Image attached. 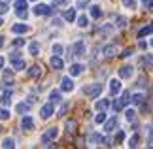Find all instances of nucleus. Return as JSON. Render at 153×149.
Segmentation results:
<instances>
[{
    "instance_id": "1",
    "label": "nucleus",
    "mask_w": 153,
    "mask_h": 149,
    "mask_svg": "<svg viewBox=\"0 0 153 149\" xmlns=\"http://www.w3.org/2000/svg\"><path fill=\"white\" fill-rule=\"evenodd\" d=\"M100 93H102V83H91V85H87L83 89V94L89 98H97Z\"/></svg>"
},
{
    "instance_id": "2",
    "label": "nucleus",
    "mask_w": 153,
    "mask_h": 149,
    "mask_svg": "<svg viewBox=\"0 0 153 149\" xmlns=\"http://www.w3.org/2000/svg\"><path fill=\"white\" fill-rule=\"evenodd\" d=\"M128 102H131V93H123V96L114 102V110H115V111H121Z\"/></svg>"
},
{
    "instance_id": "3",
    "label": "nucleus",
    "mask_w": 153,
    "mask_h": 149,
    "mask_svg": "<svg viewBox=\"0 0 153 149\" xmlns=\"http://www.w3.org/2000/svg\"><path fill=\"white\" fill-rule=\"evenodd\" d=\"M57 136H59V128H57V127H51L48 132L42 136V144H49V142H53Z\"/></svg>"
},
{
    "instance_id": "4",
    "label": "nucleus",
    "mask_w": 153,
    "mask_h": 149,
    "mask_svg": "<svg viewBox=\"0 0 153 149\" xmlns=\"http://www.w3.org/2000/svg\"><path fill=\"white\" fill-rule=\"evenodd\" d=\"M72 53H74V55H85V42L83 40H78V42H76V44L72 45Z\"/></svg>"
},
{
    "instance_id": "5",
    "label": "nucleus",
    "mask_w": 153,
    "mask_h": 149,
    "mask_svg": "<svg viewBox=\"0 0 153 149\" xmlns=\"http://www.w3.org/2000/svg\"><path fill=\"white\" fill-rule=\"evenodd\" d=\"M61 89H62V91H66V93L74 91V81H72V77H70V76L62 77V81H61Z\"/></svg>"
},
{
    "instance_id": "6",
    "label": "nucleus",
    "mask_w": 153,
    "mask_h": 149,
    "mask_svg": "<svg viewBox=\"0 0 153 149\" xmlns=\"http://www.w3.org/2000/svg\"><path fill=\"white\" fill-rule=\"evenodd\" d=\"M34 13H36V15H49L51 13V8H49L48 4H36Z\"/></svg>"
},
{
    "instance_id": "7",
    "label": "nucleus",
    "mask_w": 153,
    "mask_h": 149,
    "mask_svg": "<svg viewBox=\"0 0 153 149\" xmlns=\"http://www.w3.org/2000/svg\"><path fill=\"white\" fill-rule=\"evenodd\" d=\"M51 115H53V104L42 106V110H40V117H42V119H49Z\"/></svg>"
},
{
    "instance_id": "8",
    "label": "nucleus",
    "mask_w": 153,
    "mask_h": 149,
    "mask_svg": "<svg viewBox=\"0 0 153 149\" xmlns=\"http://www.w3.org/2000/svg\"><path fill=\"white\" fill-rule=\"evenodd\" d=\"M117 127V117H110L108 121H104V130L106 132H114Z\"/></svg>"
},
{
    "instance_id": "9",
    "label": "nucleus",
    "mask_w": 153,
    "mask_h": 149,
    "mask_svg": "<svg viewBox=\"0 0 153 149\" xmlns=\"http://www.w3.org/2000/svg\"><path fill=\"white\" fill-rule=\"evenodd\" d=\"M21 127L25 128V130H32L34 128V119L28 117V115H25V117L21 119Z\"/></svg>"
},
{
    "instance_id": "10",
    "label": "nucleus",
    "mask_w": 153,
    "mask_h": 149,
    "mask_svg": "<svg viewBox=\"0 0 153 149\" xmlns=\"http://www.w3.org/2000/svg\"><path fill=\"white\" fill-rule=\"evenodd\" d=\"M132 72H134V68L128 66V64H127V66H121V68H119V76L123 77V79H128V77L132 76Z\"/></svg>"
},
{
    "instance_id": "11",
    "label": "nucleus",
    "mask_w": 153,
    "mask_h": 149,
    "mask_svg": "<svg viewBox=\"0 0 153 149\" xmlns=\"http://www.w3.org/2000/svg\"><path fill=\"white\" fill-rule=\"evenodd\" d=\"M49 62H51V68H53V70H61V68L64 66V64H62V59L59 57V55H53Z\"/></svg>"
},
{
    "instance_id": "12",
    "label": "nucleus",
    "mask_w": 153,
    "mask_h": 149,
    "mask_svg": "<svg viewBox=\"0 0 153 149\" xmlns=\"http://www.w3.org/2000/svg\"><path fill=\"white\" fill-rule=\"evenodd\" d=\"M64 127H66V132L68 134H74L76 130H78V121H76V119H68Z\"/></svg>"
},
{
    "instance_id": "13",
    "label": "nucleus",
    "mask_w": 153,
    "mask_h": 149,
    "mask_svg": "<svg viewBox=\"0 0 153 149\" xmlns=\"http://www.w3.org/2000/svg\"><path fill=\"white\" fill-rule=\"evenodd\" d=\"M102 53H104V57H114L115 53H117V47L111 45V44H108V45L102 47Z\"/></svg>"
},
{
    "instance_id": "14",
    "label": "nucleus",
    "mask_w": 153,
    "mask_h": 149,
    "mask_svg": "<svg viewBox=\"0 0 153 149\" xmlns=\"http://www.w3.org/2000/svg\"><path fill=\"white\" fill-rule=\"evenodd\" d=\"M11 32H13V34H27L28 32V27L19 23V25H13V27H11Z\"/></svg>"
},
{
    "instance_id": "15",
    "label": "nucleus",
    "mask_w": 153,
    "mask_h": 149,
    "mask_svg": "<svg viewBox=\"0 0 153 149\" xmlns=\"http://www.w3.org/2000/svg\"><path fill=\"white\" fill-rule=\"evenodd\" d=\"M110 91L114 93V94L121 93V81H119V79H111V81H110Z\"/></svg>"
},
{
    "instance_id": "16",
    "label": "nucleus",
    "mask_w": 153,
    "mask_h": 149,
    "mask_svg": "<svg viewBox=\"0 0 153 149\" xmlns=\"http://www.w3.org/2000/svg\"><path fill=\"white\" fill-rule=\"evenodd\" d=\"M81 72H83V66H81V64H70V77L79 76Z\"/></svg>"
},
{
    "instance_id": "17",
    "label": "nucleus",
    "mask_w": 153,
    "mask_h": 149,
    "mask_svg": "<svg viewBox=\"0 0 153 149\" xmlns=\"http://www.w3.org/2000/svg\"><path fill=\"white\" fill-rule=\"evenodd\" d=\"M102 136L98 134V132H93L91 136H89V144H93V145H98V144H102Z\"/></svg>"
},
{
    "instance_id": "18",
    "label": "nucleus",
    "mask_w": 153,
    "mask_h": 149,
    "mask_svg": "<svg viewBox=\"0 0 153 149\" xmlns=\"http://www.w3.org/2000/svg\"><path fill=\"white\" fill-rule=\"evenodd\" d=\"M28 53L30 55H38L40 53V42H30L28 44Z\"/></svg>"
},
{
    "instance_id": "19",
    "label": "nucleus",
    "mask_w": 153,
    "mask_h": 149,
    "mask_svg": "<svg viewBox=\"0 0 153 149\" xmlns=\"http://www.w3.org/2000/svg\"><path fill=\"white\" fill-rule=\"evenodd\" d=\"M49 102L51 104H59V102H61V91H51L49 93Z\"/></svg>"
},
{
    "instance_id": "20",
    "label": "nucleus",
    "mask_w": 153,
    "mask_h": 149,
    "mask_svg": "<svg viewBox=\"0 0 153 149\" xmlns=\"http://www.w3.org/2000/svg\"><path fill=\"white\" fill-rule=\"evenodd\" d=\"M64 19H66L68 23H72V21H76V10H74V8H70V10H66V11H64Z\"/></svg>"
},
{
    "instance_id": "21",
    "label": "nucleus",
    "mask_w": 153,
    "mask_h": 149,
    "mask_svg": "<svg viewBox=\"0 0 153 149\" xmlns=\"http://www.w3.org/2000/svg\"><path fill=\"white\" fill-rule=\"evenodd\" d=\"M100 15H102L100 6H91V17L93 19H100Z\"/></svg>"
},
{
    "instance_id": "22",
    "label": "nucleus",
    "mask_w": 153,
    "mask_h": 149,
    "mask_svg": "<svg viewBox=\"0 0 153 149\" xmlns=\"http://www.w3.org/2000/svg\"><path fill=\"white\" fill-rule=\"evenodd\" d=\"M28 76L34 77V79H36V77H40V76H42V66H32L30 70H28Z\"/></svg>"
},
{
    "instance_id": "23",
    "label": "nucleus",
    "mask_w": 153,
    "mask_h": 149,
    "mask_svg": "<svg viewBox=\"0 0 153 149\" xmlns=\"http://www.w3.org/2000/svg\"><path fill=\"white\" fill-rule=\"evenodd\" d=\"M11 66L15 70H23V68H27V64H25V61H21V59H13V61H11Z\"/></svg>"
},
{
    "instance_id": "24",
    "label": "nucleus",
    "mask_w": 153,
    "mask_h": 149,
    "mask_svg": "<svg viewBox=\"0 0 153 149\" xmlns=\"http://www.w3.org/2000/svg\"><path fill=\"white\" fill-rule=\"evenodd\" d=\"M151 34V25H146L138 30V38H144V36H149Z\"/></svg>"
},
{
    "instance_id": "25",
    "label": "nucleus",
    "mask_w": 153,
    "mask_h": 149,
    "mask_svg": "<svg viewBox=\"0 0 153 149\" xmlns=\"http://www.w3.org/2000/svg\"><path fill=\"white\" fill-rule=\"evenodd\" d=\"M115 25L119 27V28H125V27H127V17L117 15V17H115Z\"/></svg>"
},
{
    "instance_id": "26",
    "label": "nucleus",
    "mask_w": 153,
    "mask_h": 149,
    "mask_svg": "<svg viewBox=\"0 0 153 149\" xmlns=\"http://www.w3.org/2000/svg\"><path fill=\"white\" fill-rule=\"evenodd\" d=\"M10 102H11V91H4V94H2V104L4 106H10Z\"/></svg>"
},
{
    "instance_id": "27",
    "label": "nucleus",
    "mask_w": 153,
    "mask_h": 149,
    "mask_svg": "<svg viewBox=\"0 0 153 149\" xmlns=\"http://www.w3.org/2000/svg\"><path fill=\"white\" fill-rule=\"evenodd\" d=\"M142 100H144V94L142 93H136V94H132V96H131V102L132 104H142Z\"/></svg>"
},
{
    "instance_id": "28",
    "label": "nucleus",
    "mask_w": 153,
    "mask_h": 149,
    "mask_svg": "<svg viewBox=\"0 0 153 149\" xmlns=\"http://www.w3.org/2000/svg\"><path fill=\"white\" fill-rule=\"evenodd\" d=\"M108 104H110L108 100H106V98H102V100H98V102L95 104V108H97L98 111H100V110H106V108H108Z\"/></svg>"
},
{
    "instance_id": "29",
    "label": "nucleus",
    "mask_w": 153,
    "mask_h": 149,
    "mask_svg": "<svg viewBox=\"0 0 153 149\" xmlns=\"http://www.w3.org/2000/svg\"><path fill=\"white\" fill-rule=\"evenodd\" d=\"M30 110V104H27V102H21V104H17V113H25Z\"/></svg>"
},
{
    "instance_id": "30",
    "label": "nucleus",
    "mask_w": 153,
    "mask_h": 149,
    "mask_svg": "<svg viewBox=\"0 0 153 149\" xmlns=\"http://www.w3.org/2000/svg\"><path fill=\"white\" fill-rule=\"evenodd\" d=\"M78 25H79L81 28L87 27V25H89V17H87V15H79V17H78Z\"/></svg>"
},
{
    "instance_id": "31",
    "label": "nucleus",
    "mask_w": 153,
    "mask_h": 149,
    "mask_svg": "<svg viewBox=\"0 0 153 149\" xmlns=\"http://www.w3.org/2000/svg\"><path fill=\"white\" fill-rule=\"evenodd\" d=\"M140 144V134H134L131 140H128V147H136Z\"/></svg>"
},
{
    "instance_id": "32",
    "label": "nucleus",
    "mask_w": 153,
    "mask_h": 149,
    "mask_svg": "<svg viewBox=\"0 0 153 149\" xmlns=\"http://www.w3.org/2000/svg\"><path fill=\"white\" fill-rule=\"evenodd\" d=\"M123 140H125V132H123V130H117V134L114 138V144H121Z\"/></svg>"
},
{
    "instance_id": "33",
    "label": "nucleus",
    "mask_w": 153,
    "mask_h": 149,
    "mask_svg": "<svg viewBox=\"0 0 153 149\" xmlns=\"http://www.w3.org/2000/svg\"><path fill=\"white\" fill-rule=\"evenodd\" d=\"M2 147H6V149L10 147V149H11V147H15V142L11 140V138H4V140H2Z\"/></svg>"
},
{
    "instance_id": "34",
    "label": "nucleus",
    "mask_w": 153,
    "mask_h": 149,
    "mask_svg": "<svg viewBox=\"0 0 153 149\" xmlns=\"http://www.w3.org/2000/svg\"><path fill=\"white\" fill-rule=\"evenodd\" d=\"M10 119V111L6 108H0V121H8Z\"/></svg>"
},
{
    "instance_id": "35",
    "label": "nucleus",
    "mask_w": 153,
    "mask_h": 149,
    "mask_svg": "<svg viewBox=\"0 0 153 149\" xmlns=\"http://www.w3.org/2000/svg\"><path fill=\"white\" fill-rule=\"evenodd\" d=\"M27 0H15V8L17 10H27Z\"/></svg>"
},
{
    "instance_id": "36",
    "label": "nucleus",
    "mask_w": 153,
    "mask_h": 149,
    "mask_svg": "<svg viewBox=\"0 0 153 149\" xmlns=\"http://www.w3.org/2000/svg\"><path fill=\"white\" fill-rule=\"evenodd\" d=\"M123 4H125V8H128V10L136 8V0H123Z\"/></svg>"
},
{
    "instance_id": "37",
    "label": "nucleus",
    "mask_w": 153,
    "mask_h": 149,
    "mask_svg": "<svg viewBox=\"0 0 153 149\" xmlns=\"http://www.w3.org/2000/svg\"><path fill=\"white\" fill-rule=\"evenodd\" d=\"M95 121H97L98 125H100V123H104V121H106V113H104V110H100V113H98V115L95 117Z\"/></svg>"
},
{
    "instance_id": "38",
    "label": "nucleus",
    "mask_w": 153,
    "mask_h": 149,
    "mask_svg": "<svg viewBox=\"0 0 153 149\" xmlns=\"http://www.w3.org/2000/svg\"><path fill=\"white\" fill-rule=\"evenodd\" d=\"M61 53H62V45L55 44V45H53V55H61Z\"/></svg>"
},
{
    "instance_id": "39",
    "label": "nucleus",
    "mask_w": 153,
    "mask_h": 149,
    "mask_svg": "<svg viewBox=\"0 0 153 149\" xmlns=\"http://www.w3.org/2000/svg\"><path fill=\"white\" fill-rule=\"evenodd\" d=\"M125 117L128 119V121H132V119L136 117V111H134V110H127V113H125Z\"/></svg>"
},
{
    "instance_id": "40",
    "label": "nucleus",
    "mask_w": 153,
    "mask_h": 149,
    "mask_svg": "<svg viewBox=\"0 0 153 149\" xmlns=\"http://www.w3.org/2000/svg\"><path fill=\"white\" fill-rule=\"evenodd\" d=\"M17 17H19V19H27V17H28L27 10H17Z\"/></svg>"
},
{
    "instance_id": "41",
    "label": "nucleus",
    "mask_w": 153,
    "mask_h": 149,
    "mask_svg": "<svg viewBox=\"0 0 153 149\" xmlns=\"http://www.w3.org/2000/svg\"><path fill=\"white\" fill-rule=\"evenodd\" d=\"M13 45L15 47H23V45H25V40H23V38H17V40H13Z\"/></svg>"
},
{
    "instance_id": "42",
    "label": "nucleus",
    "mask_w": 153,
    "mask_h": 149,
    "mask_svg": "<svg viewBox=\"0 0 153 149\" xmlns=\"http://www.w3.org/2000/svg\"><path fill=\"white\" fill-rule=\"evenodd\" d=\"M8 10H10V8H8V4H6V2H0V15L6 13Z\"/></svg>"
},
{
    "instance_id": "43",
    "label": "nucleus",
    "mask_w": 153,
    "mask_h": 149,
    "mask_svg": "<svg viewBox=\"0 0 153 149\" xmlns=\"http://www.w3.org/2000/svg\"><path fill=\"white\" fill-rule=\"evenodd\" d=\"M10 59H11V61H13V59H21V51H13L10 55Z\"/></svg>"
},
{
    "instance_id": "44",
    "label": "nucleus",
    "mask_w": 153,
    "mask_h": 149,
    "mask_svg": "<svg viewBox=\"0 0 153 149\" xmlns=\"http://www.w3.org/2000/svg\"><path fill=\"white\" fill-rule=\"evenodd\" d=\"M70 108V104H64L62 108H61V111H59V115H64V113H66V110Z\"/></svg>"
},
{
    "instance_id": "45",
    "label": "nucleus",
    "mask_w": 153,
    "mask_h": 149,
    "mask_svg": "<svg viewBox=\"0 0 153 149\" xmlns=\"http://www.w3.org/2000/svg\"><path fill=\"white\" fill-rule=\"evenodd\" d=\"M131 55H132V49H125L121 53V57H131Z\"/></svg>"
},
{
    "instance_id": "46",
    "label": "nucleus",
    "mask_w": 153,
    "mask_h": 149,
    "mask_svg": "<svg viewBox=\"0 0 153 149\" xmlns=\"http://www.w3.org/2000/svg\"><path fill=\"white\" fill-rule=\"evenodd\" d=\"M142 4L146 6V10H151V0H142Z\"/></svg>"
},
{
    "instance_id": "47",
    "label": "nucleus",
    "mask_w": 153,
    "mask_h": 149,
    "mask_svg": "<svg viewBox=\"0 0 153 149\" xmlns=\"http://www.w3.org/2000/svg\"><path fill=\"white\" fill-rule=\"evenodd\" d=\"M83 142H85L83 138H78V140H76V145H78V147H83V145H85Z\"/></svg>"
},
{
    "instance_id": "48",
    "label": "nucleus",
    "mask_w": 153,
    "mask_h": 149,
    "mask_svg": "<svg viewBox=\"0 0 153 149\" xmlns=\"http://www.w3.org/2000/svg\"><path fill=\"white\" fill-rule=\"evenodd\" d=\"M100 30H102V32H111V25H104Z\"/></svg>"
},
{
    "instance_id": "49",
    "label": "nucleus",
    "mask_w": 153,
    "mask_h": 149,
    "mask_svg": "<svg viewBox=\"0 0 153 149\" xmlns=\"http://www.w3.org/2000/svg\"><path fill=\"white\" fill-rule=\"evenodd\" d=\"M146 47H148V44H146V42L140 38V49H146Z\"/></svg>"
},
{
    "instance_id": "50",
    "label": "nucleus",
    "mask_w": 153,
    "mask_h": 149,
    "mask_svg": "<svg viewBox=\"0 0 153 149\" xmlns=\"http://www.w3.org/2000/svg\"><path fill=\"white\" fill-rule=\"evenodd\" d=\"M64 2H66V0H53V4H55V6H59V4H64Z\"/></svg>"
},
{
    "instance_id": "51",
    "label": "nucleus",
    "mask_w": 153,
    "mask_h": 149,
    "mask_svg": "<svg viewBox=\"0 0 153 149\" xmlns=\"http://www.w3.org/2000/svg\"><path fill=\"white\" fill-rule=\"evenodd\" d=\"M78 6H79V8H83V6H87V0H79V4H78Z\"/></svg>"
},
{
    "instance_id": "52",
    "label": "nucleus",
    "mask_w": 153,
    "mask_h": 149,
    "mask_svg": "<svg viewBox=\"0 0 153 149\" xmlns=\"http://www.w3.org/2000/svg\"><path fill=\"white\" fill-rule=\"evenodd\" d=\"M2 66H4V59L0 57V70H2Z\"/></svg>"
},
{
    "instance_id": "53",
    "label": "nucleus",
    "mask_w": 153,
    "mask_h": 149,
    "mask_svg": "<svg viewBox=\"0 0 153 149\" xmlns=\"http://www.w3.org/2000/svg\"><path fill=\"white\" fill-rule=\"evenodd\" d=\"M4 45V36H0V47Z\"/></svg>"
},
{
    "instance_id": "54",
    "label": "nucleus",
    "mask_w": 153,
    "mask_h": 149,
    "mask_svg": "<svg viewBox=\"0 0 153 149\" xmlns=\"http://www.w3.org/2000/svg\"><path fill=\"white\" fill-rule=\"evenodd\" d=\"M0 25H2V19H0Z\"/></svg>"
}]
</instances>
